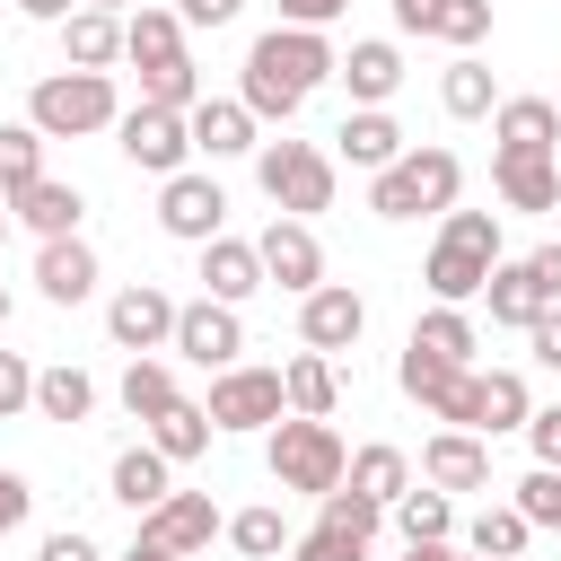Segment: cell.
<instances>
[{"label": "cell", "instance_id": "bcb514c9", "mask_svg": "<svg viewBox=\"0 0 561 561\" xmlns=\"http://www.w3.org/2000/svg\"><path fill=\"white\" fill-rule=\"evenodd\" d=\"M438 219H447L438 237H456V245H473V254L500 263V210H438Z\"/></svg>", "mask_w": 561, "mask_h": 561}, {"label": "cell", "instance_id": "60d3db41", "mask_svg": "<svg viewBox=\"0 0 561 561\" xmlns=\"http://www.w3.org/2000/svg\"><path fill=\"white\" fill-rule=\"evenodd\" d=\"M526 535H535V526H526L517 508H482V517L465 526V552H482V561H517V552H526Z\"/></svg>", "mask_w": 561, "mask_h": 561}, {"label": "cell", "instance_id": "680465c9", "mask_svg": "<svg viewBox=\"0 0 561 561\" xmlns=\"http://www.w3.org/2000/svg\"><path fill=\"white\" fill-rule=\"evenodd\" d=\"M403 561H438V543H403Z\"/></svg>", "mask_w": 561, "mask_h": 561}, {"label": "cell", "instance_id": "ac0fdd59", "mask_svg": "<svg viewBox=\"0 0 561 561\" xmlns=\"http://www.w3.org/2000/svg\"><path fill=\"white\" fill-rule=\"evenodd\" d=\"M184 131H193V158H245V149H263V140H254L263 123H254L237 96H202V105L184 114Z\"/></svg>", "mask_w": 561, "mask_h": 561}, {"label": "cell", "instance_id": "d4e9b609", "mask_svg": "<svg viewBox=\"0 0 561 561\" xmlns=\"http://www.w3.org/2000/svg\"><path fill=\"white\" fill-rule=\"evenodd\" d=\"M123 61V18L114 9H70L61 18V70H114Z\"/></svg>", "mask_w": 561, "mask_h": 561}, {"label": "cell", "instance_id": "74e56055", "mask_svg": "<svg viewBox=\"0 0 561 561\" xmlns=\"http://www.w3.org/2000/svg\"><path fill=\"white\" fill-rule=\"evenodd\" d=\"M167 403H175V368H167L158 351H140V359L123 368V412H131V421H158Z\"/></svg>", "mask_w": 561, "mask_h": 561}, {"label": "cell", "instance_id": "7402d4cb", "mask_svg": "<svg viewBox=\"0 0 561 561\" xmlns=\"http://www.w3.org/2000/svg\"><path fill=\"white\" fill-rule=\"evenodd\" d=\"M254 289H263V254H254L245 237H228V228H219V237L202 245V298H219V307H245Z\"/></svg>", "mask_w": 561, "mask_h": 561}, {"label": "cell", "instance_id": "d590c367", "mask_svg": "<svg viewBox=\"0 0 561 561\" xmlns=\"http://www.w3.org/2000/svg\"><path fill=\"white\" fill-rule=\"evenodd\" d=\"M412 351H430V359H456V368H473L482 333H473V316H465V307H430V316L412 324Z\"/></svg>", "mask_w": 561, "mask_h": 561}, {"label": "cell", "instance_id": "8d00e7d4", "mask_svg": "<svg viewBox=\"0 0 561 561\" xmlns=\"http://www.w3.org/2000/svg\"><path fill=\"white\" fill-rule=\"evenodd\" d=\"M184 53V18L175 9H131L123 18V61H175Z\"/></svg>", "mask_w": 561, "mask_h": 561}, {"label": "cell", "instance_id": "277c9868", "mask_svg": "<svg viewBox=\"0 0 561 561\" xmlns=\"http://www.w3.org/2000/svg\"><path fill=\"white\" fill-rule=\"evenodd\" d=\"M263 465H272V482L280 491H307V500H324L333 482H342V438H333V421H307V412H280L272 421V438H263Z\"/></svg>", "mask_w": 561, "mask_h": 561}, {"label": "cell", "instance_id": "db71d44e", "mask_svg": "<svg viewBox=\"0 0 561 561\" xmlns=\"http://www.w3.org/2000/svg\"><path fill=\"white\" fill-rule=\"evenodd\" d=\"M351 0H280V26H333Z\"/></svg>", "mask_w": 561, "mask_h": 561}, {"label": "cell", "instance_id": "816d5d0a", "mask_svg": "<svg viewBox=\"0 0 561 561\" xmlns=\"http://www.w3.org/2000/svg\"><path fill=\"white\" fill-rule=\"evenodd\" d=\"M526 272H535L543 307H561V237H552V245H535V254H526Z\"/></svg>", "mask_w": 561, "mask_h": 561}, {"label": "cell", "instance_id": "11a10c76", "mask_svg": "<svg viewBox=\"0 0 561 561\" xmlns=\"http://www.w3.org/2000/svg\"><path fill=\"white\" fill-rule=\"evenodd\" d=\"M237 9H245V0H175V18H184V26H228Z\"/></svg>", "mask_w": 561, "mask_h": 561}, {"label": "cell", "instance_id": "83f0119b", "mask_svg": "<svg viewBox=\"0 0 561 561\" xmlns=\"http://www.w3.org/2000/svg\"><path fill=\"white\" fill-rule=\"evenodd\" d=\"M280 403L307 412V421H333V403H342V368H333L324 351H298V359L280 368Z\"/></svg>", "mask_w": 561, "mask_h": 561}, {"label": "cell", "instance_id": "8fae6325", "mask_svg": "<svg viewBox=\"0 0 561 561\" xmlns=\"http://www.w3.org/2000/svg\"><path fill=\"white\" fill-rule=\"evenodd\" d=\"M359 333H368V298H359L351 280H316V289L298 298V342H307V351L333 359V351H351Z\"/></svg>", "mask_w": 561, "mask_h": 561}, {"label": "cell", "instance_id": "6125c7cd", "mask_svg": "<svg viewBox=\"0 0 561 561\" xmlns=\"http://www.w3.org/2000/svg\"><path fill=\"white\" fill-rule=\"evenodd\" d=\"M0 245H9V202H0Z\"/></svg>", "mask_w": 561, "mask_h": 561}, {"label": "cell", "instance_id": "e575fe53", "mask_svg": "<svg viewBox=\"0 0 561 561\" xmlns=\"http://www.w3.org/2000/svg\"><path fill=\"white\" fill-rule=\"evenodd\" d=\"M438 105H447L456 123H482V114L500 105V88H491V70H482L473 53H456V61L438 70Z\"/></svg>", "mask_w": 561, "mask_h": 561}, {"label": "cell", "instance_id": "8992f818", "mask_svg": "<svg viewBox=\"0 0 561 561\" xmlns=\"http://www.w3.org/2000/svg\"><path fill=\"white\" fill-rule=\"evenodd\" d=\"M114 149H123L140 175H175V167H193V131H184L175 105H123V114H114Z\"/></svg>", "mask_w": 561, "mask_h": 561}, {"label": "cell", "instance_id": "484cf974", "mask_svg": "<svg viewBox=\"0 0 561 561\" xmlns=\"http://www.w3.org/2000/svg\"><path fill=\"white\" fill-rule=\"evenodd\" d=\"M491 140L552 158V149H561V105H552V96H500V105H491Z\"/></svg>", "mask_w": 561, "mask_h": 561}, {"label": "cell", "instance_id": "be15d7a7", "mask_svg": "<svg viewBox=\"0 0 561 561\" xmlns=\"http://www.w3.org/2000/svg\"><path fill=\"white\" fill-rule=\"evenodd\" d=\"M0 333H9V289H0Z\"/></svg>", "mask_w": 561, "mask_h": 561}, {"label": "cell", "instance_id": "44dd1931", "mask_svg": "<svg viewBox=\"0 0 561 561\" xmlns=\"http://www.w3.org/2000/svg\"><path fill=\"white\" fill-rule=\"evenodd\" d=\"M35 289H44L53 307L96 298V245H88V237H44V254H35Z\"/></svg>", "mask_w": 561, "mask_h": 561}, {"label": "cell", "instance_id": "91938a15", "mask_svg": "<svg viewBox=\"0 0 561 561\" xmlns=\"http://www.w3.org/2000/svg\"><path fill=\"white\" fill-rule=\"evenodd\" d=\"M79 9H114V18H123V9H131V0H79Z\"/></svg>", "mask_w": 561, "mask_h": 561}, {"label": "cell", "instance_id": "cb8c5ba5", "mask_svg": "<svg viewBox=\"0 0 561 561\" xmlns=\"http://www.w3.org/2000/svg\"><path fill=\"white\" fill-rule=\"evenodd\" d=\"M421 482H438V491H482V482H491V447H482L473 430H438V438L421 447Z\"/></svg>", "mask_w": 561, "mask_h": 561}, {"label": "cell", "instance_id": "7a4b0ae2", "mask_svg": "<svg viewBox=\"0 0 561 561\" xmlns=\"http://www.w3.org/2000/svg\"><path fill=\"white\" fill-rule=\"evenodd\" d=\"M456 193H465V158L456 149H403L394 167H377L368 175V210L377 219H421V210H456Z\"/></svg>", "mask_w": 561, "mask_h": 561}, {"label": "cell", "instance_id": "b9f144b4", "mask_svg": "<svg viewBox=\"0 0 561 561\" xmlns=\"http://www.w3.org/2000/svg\"><path fill=\"white\" fill-rule=\"evenodd\" d=\"M35 175H44V131L35 123H0V202L18 184H35Z\"/></svg>", "mask_w": 561, "mask_h": 561}, {"label": "cell", "instance_id": "c3c4849f", "mask_svg": "<svg viewBox=\"0 0 561 561\" xmlns=\"http://www.w3.org/2000/svg\"><path fill=\"white\" fill-rule=\"evenodd\" d=\"M526 447H535V465H561V403L526 412Z\"/></svg>", "mask_w": 561, "mask_h": 561}, {"label": "cell", "instance_id": "4dcf8cb0", "mask_svg": "<svg viewBox=\"0 0 561 561\" xmlns=\"http://www.w3.org/2000/svg\"><path fill=\"white\" fill-rule=\"evenodd\" d=\"M88 412H96V377L88 368H70V359L35 368V421H88Z\"/></svg>", "mask_w": 561, "mask_h": 561}, {"label": "cell", "instance_id": "4fadbf2b", "mask_svg": "<svg viewBox=\"0 0 561 561\" xmlns=\"http://www.w3.org/2000/svg\"><path fill=\"white\" fill-rule=\"evenodd\" d=\"M394 386L430 412V421H447V430H465V394H473V368H456V359H430V351H412L403 342V359H394Z\"/></svg>", "mask_w": 561, "mask_h": 561}, {"label": "cell", "instance_id": "9f6ffc18", "mask_svg": "<svg viewBox=\"0 0 561 561\" xmlns=\"http://www.w3.org/2000/svg\"><path fill=\"white\" fill-rule=\"evenodd\" d=\"M18 9H26V18H44V26H61V18H70V0H18Z\"/></svg>", "mask_w": 561, "mask_h": 561}, {"label": "cell", "instance_id": "9c48e42d", "mask_svg": "<svg viewBox=\"0 0 561 561\" xmlns=\"http://www.w3.org/2000/svg\"><path fill=\"white\" fill-rule=\"evenodd\" d=\"M254 254H263V289H289V298H307L316 280H324V245H316V219H272L263 237H254Z\"/></svg>", "mask_w": 561, "mask_h": 561}, {"label": "cell", "instance_id": "4316f807", "mask_svg": "<svg viewBox=\"0 0 561 561\" xmlns=\"http://www.w3.org/2000/svg\"><path fill=\"white\" fill-rule=\"evenodd\" d=\"M421 280H430V298H438V307H473V298H482V280H491V254H473V245L438 237V245H430V263H421Z\"/></svg>", "mask_w": 561, "mask_h": 561}, {"label": "cell", "instance_id": "836d02e7", "mask_svg": "<svg viewBox=\"0 0 561 561\" xmlns=\"http://www.w3.org/2000/svg\"><path fill=\"white\" fill-rule=\"evenodd\" d=\"M342 482H351L359 500H377V508H394V500H403V482H412V456L377 438V447H359V456L342 465Z\"/></svg>", "mask_w": 561, "mask_h": 561}, {"label": "cell", "instance_id": "f35d334b", "mask_svg": "<svg viewBox=\"0 0 561 561\" xmlns=\"http://www.w3.org/2000/svg\"><path fill=\"white\" fill-rule=\"evenodd\" d=\"M140 105H175V114H193L202 105V70L175 53V61H140Z\"/></svg>", "mask_w": 561, "mask_h": 561}, {"label": "cell", "instance_id": "603a6c76", "mask_svg": "<svg viewBox=\"0 0 561 561\" xmlns=\"http://www.w3.org/2000/svg\"><path fill=\"white\" fill-rule=\"evenodd\" d=\"M333 79L351 88V105H386V96L403 88V53H394L386 35H359V44L333 61Z\"/></svg>", "mask_w": 561, "mask_h": 561}, {"label": "cell", "instance_id": "f907efd6", "mask_svg": "<svg viewBox=\"0 0 561 561\" xmlns=\"http://www.w3.org/2000/svg\"><path fill=\"white\" fill-rule=\"evenodd\" d=\"M26 508H35V482L0 465V535H18V526H26Z\"/></svg>", "mask_w": 561, "mask_h": 561}, {"label": "cell", "instance_id": "6da1fadb", "mask_svg": "<svg viewBox=\"0 0 561 561\" xmlns=\"http://www.w3.org/2000/svg\"><path fill=\"white\" fill-rule=\"evenodd\" d=\"M333 35L324 26H272V35H254L245 44V79H237V105L254 114V123H298V105L333 79Z\"/></svg>", "mask_w": 561, "mask_h": 561}, {"label": "cell", "instance_id": "f6af8a7d", "mask_svg": "<svg viewBox=\"0 0 561 561\" xmlns=\"http://www.w3.org/2000/svg\"><path fill=\"white\" fill-rule=\"evenodd\" d=\"M289 561H368V543L342 526H307V535H289Z\"/></svg>", "mask_w": 561, "mask_h": 561}, {"label": "cell", "instance_id": "f546056e", "mask_svg": "<svg viewBox=\"0 0 561 561\" xmlns=\"http://www.w3.org/2000/svg\"><path fill=\"white\" fill-rule=\"evenodd\" d=\"M482 307H491V324H508V333H526L535 316H543V289H535V272L526 263H491V280H482Z\"/></svg>", "mask_w": 561, "mask_h": 561}, {"label": "cell", "instance_id": "ee69618b", "mask_svg": "<svg viewBox=\"0 0 561 561\" xmlns=\"http://www.w3.org/2000/svg\"><path fill=\"white\" fill-rule=\"evenodd\" d=\"M526 526H561V465H535L526 482H517V500H508Z\"/></svg>", "mask_w": 561, "mask_h": 561}, {"label": "cell", "instance_id": "9a60e30c", "mask_svg": "<svg viewBox=\"0 0 561 561\" xmlns=\"http://www.w3.org/2000/svg\"><path fill=\"white\" fill-rule=\"evenodd\" d=\"M394 26H403V35H430V44L473 53V44L491 35V0H394Z\"/></svg>", "mask_w": 561, "mask_h": 561}, {"label": "cell", "instance_id": "94428289", "mask_svg": "<svg viewBox=\"0 0 561 561\" xmlns=\"http://www.w3.org/2000/svg\"><path fill=\"white\" fill-rule=\"evenodd\" d=\"M438 561H482V552H456V543H438Z\"/></svg>", "mask_w": 561, "mask_h": 561}, {"label": "cell", "instance_id": "d6a6232c", "mask_svg": "<svg viewBox=\"0 0 561 561\" xmlns=\"http://www.w3.org/2000/svg\"><path fill=\"white\" fill-rule=\"evenodd\" d=\"M167 473H175V465H167V456H158V447L140 438V447H123V456H114V500H123V508L140 517V508H158V500L175 491Z\"/></svg>", "mask_w": 561, "mask_h": 561}, {"label": "cell", "instance_id": "f1b7e54d", "mask_svg": "<svg viewBox=\"0 0 561 561\" xmlns=\"http://www.w3.org/2000/svg\"><path fill=\"white\" fill-rule=\"evenodd\" d=\"M386 517H394L403 543H447V535H456V491H438V482H403V500H394Z\"/></svg>", "mask_w": 561, "mask_h": 561}, {"label": "cell", "instance_id": "ffe728a7", "mask_svg": "<svg viewBox=\"0 0 561 561\" xmlns=\"http://www.w3.org/2000/svg\"><path fill=\"white\" fill-rule=\"evenodd\" d=\"M9 219H26L35 237H79L88 193H79V184H61V175H35V184H18V193H9Z\"/></svg>", "mask_w": 561, "mask_h": 561}, {"label": "cell", "instance_id": "ba28073f", "mask_svg": "<svg viewBox=\"0 0 561 561\" xmlns=\"http://www.w3.org/2000/svg\"><path fill=\"white\" fill-rule=\"evenodd\" d=\"M210 430H272L289 403H280V368H245V359H228V368H210Z\"/></svg>", "mask_w": 561, "mask_h": 561}, {"label": "cell", "instance_id": "7c38bea8", "mask_svg": "<svg viewBox=\"0 0 561 561\" xmlns=\"http://www.w3.org/2000/svg\"><path fill=\"white\" fill-rule=\"evenodd\" d=\"M219 526H228V517L210 508V491H167L158 508H140V543H158V552H175V561L210 552Z\"/></svg>", "mask_w": 561, "mask_h": 561}, {"label": "cell", "instance_id": "7dc6e473", "mask_svg": "<svg viewBox=\"0 0 561 561\" xmlns=\"http://www.w3.org/2000/svg\"><path fill=\"white\" fill-rule=\"evenodd\" d=\"M35 412V359L26 351H0V421Z\"/></svg>", "mask_w": 561, "mask_h": 561}, {"label": "cell", "instance_id": "3957f363", "mask_svg": "<svg viewBox=\"0 0 561 561\" xmlns=\"http://www.w3.org/2000/svg\"><path fill=\"white\" fill-rule=\"evenodd\" d=\"M114 70H53V79H35V96H26V123L44 131V140H88V131H114Z\"/></svg>", "mask_w": 561, "mask_h": 561}, {"label": "cell", "instance_id": "681fc988", "mask_svg": "<svg viewBox=\"0 0 561 561\" xmlns=\"http://www.w3.org/2000/svg\"><path fill=\"white\" fill-rule=\"evenodd\" d=\"M35 561H105V552H96V535H79V526H53V535L35 543Z\"/></svg>", "mask_w": 561, "mask_h": 561}, {"label": "cell", "instance_id": "5bb4252c", "mask_svg": "<svg viewBox=\"0 0 561 561\" xmlns=\"http://www.w3.org/2000/svg\"><path fill=\"white\" fill-rule=\"evenodd\" d=\"M167 351L193 359V368H228V359L245 351V324H237V307L193 298V307H175V342H167Z\"/></svg>", "mask_w": 561, "mask_h": 561}, {"label": "cell", "instance_id": "d6986e66", "mask_svg": "<svg viewBox=\"0 0 561 561\" xmlns=\"http://www.w3.org/2000/svg\"><path fill=\"white\" fill-rule=\"evenodd\" d=\"M333 149H342L359 175H377V167H394L412 140H403V123H394L386 105H351V114H342V131H333Z\"/></svg>", "mask_w": 561, "mask_h": 561}, {"label": "cell", "instance_id": "ab89813d", "mask_svg": "<svg viewBox=\"0 0 561 561\" xmlns=\"http://www.w3.org/2000/svg\"><path fill=\"white\" fill-rule=\"evenodd\" d=\"M219 535H228L245 561H280V552H289V517H280V508H237Z\"/></svg>", "mask_w": 561, "mask_h": 561}, {"label": "cell", "instance_id": "7bdbcfd3", "mask_svg": "<svg viewBox=\"0 0 561 561\" xmlns=\"http://www.w3.org/2000/svg\"><path fill=\"white\" fill-rule=\"evenodd\" d=\"M316 508H324L316 526H342V535H359V543H377V526H386V508H377V500H359L351 482H333V491H324Z\"/></svg>", "mask_w": 561, "mask_h": 561}, {"label": "cell", "instance_id": "1f68e13d", "mask_svg": "<svg viewBox=\"0 0 561 561\" xmlns=\"http://www.w3.org/2000/svg\"><path fill=\"white\" fill-rule=\"evenodd\" d=\"M140 430H149V447H158L167 465H193V456L219 438V430H210V412H202V403H184V394H175L158 421H140Z\"/></svg>", "mask_w": 561, "mask_h": 561}, {"label": "cell", "instance_id": "30bf717a", "mask_svg": "<svg viewBox=\"0 0 561 561\" xmlns=\"http://www.w3.org/2000/svg\"><path fill=\"white\" fill-rule=\"evenodd\" d=\"M105 333H114V351H167L175 342V298L158 289V280H131V289H114L105 298Z\"/></svg>", "mask_w": 561, "mask_h": 561}, {"label": "cell", "instance_id": "5b68a950", "mask_svg": "<svg viewBox=\"0 0 561 561\" xmlns=\"http://www.w3.org/2000/svg\"><path fill=\"white\" fill-rule=\"evenodd\" d=\"M254 184H263L272 210H289V219L333 210V158H324L316 140H263V149H254Z\"/></svg>", "mask_w": 561, "mask_h": 561}, {"label": "cell", "instance_id": "52a82bcc", "mask_svg": "<svg viewBox=\"0 0 561 561\" xmlns=\"http://www.w3.org/2000/svg\"><path fill=\"white\" fill-rule=\"evenodd\" d=\"M158 228H167L175 245H210V237L228 228V193H219V175H202V167L158 175Z\"/></svg>", "mask_w": 561, "mask_h": 561}, {"label": "cell", "instance_id": "e0dca14e", "mask_svg": "<svg viewBox=\"0 0 561 561\" xmlns=\"http://www.w3.org/2000/svg\"><path fill=\"white\" fill-rule=\"evenodd\" d=\"M526 412H535V394H526L517 368H473V394H465V430H473V438L526 430Z\"/></svg>", "mask_w": 561, "mask_h": 561}, {"label": "cell", "instance_id": "6f0895ef", "mask_svg": "<svg viewBox=\"0 0 561 561\" xmlns=\"http://www.w3.org/2000/svg\"><path fill=\"white\" fill-rule=\"evenodd\" d=\"M123 561H175V552H158V543H140V535H131V552H123Z\"/></svg>", "mask_w": 561, "mask_h": 561}, {"label": "cell", "instance_id": "f5cc1de1", "mask_svg": "<svg viewBox=\"0 0 561 561\" xmlns=\"http://www.w3.org/2000/svg\"><path fill=\"white\" fill-rule=\"evenodd\" d=\"M526 342H535V359H543V368H561V307H543V316L526 324Z\"/></svg>", "mask_w": 561, "mask_h": 561}, {"label": "cell", "instance_id": "2e32d148", "mask_svg": "<svg viewBox=\"0 0 561 561\" xmlns=\"http://www.w3.org/2000/svg\"><path fill=\"white\" fill-rule=\"evenodd\" d=\"M491 193L508 210H561V167L543 149H491Z\"/></svg>", "mask_w": 561, "mask_h": 561}]
</instances>
